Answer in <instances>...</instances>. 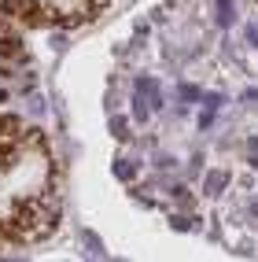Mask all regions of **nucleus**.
<instances>
[{"mask_svg":"<svg viewBox=\"0 0 258 262\" xmlns=\"http://www.w3.org/2000/svg\"><path fill=\"white\" fill-rule=\"evenodd\" d=\"M221 185H225V173H210V178H206V188L210 192H218Z\"/></svg>","mask_w":258,"mask_h":262,"instance_id":"f257e3e1","label":"nucleus"},{"mask_svg":"<svg viewBox=\"0 0 258 262\" xmlns=\"http://www.w3.org/2000/svg\"><path fill=\"white\" fill-rule=\"evenodd\" d=\"M114 173H118L122 181H129V178H133V166H129V163H118V166H114Z\"/></svg>","mask_w":258,"mask_h":262,"instance_id":"f03ea898","label":"nucleus"},{"mask_svg":"<svg viewBox=\"0 0 258 262\" xmlns=\"http://www.w3.org/2000/svg\"><path fill=\"white\" fill-rule=\"evenodd\" d=\"M247 155H251V159H258V141H251V144H247Z\"/></svg>","mask_w":258,"mask_h":262,"instance_id":"7ed1b4c3","label":"nucleus"},{"mask_svg":"<svg viewBox=\"0 0 258 262\" xmlns=\"http://www.w3.org/2000/svg\"><path fill=\"white\" fill-rule=\"evenodd\" d=\"M0 96H4V89H0Z\"/></svg>","mask_w":258,"mask_h":262,"instance_id":"20e7f679","label":"nucleus"}]
</instances>
